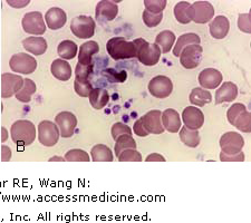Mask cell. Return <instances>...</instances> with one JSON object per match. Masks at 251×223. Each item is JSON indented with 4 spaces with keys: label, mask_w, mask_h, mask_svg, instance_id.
<instances>
[{
    "label": "cell",
    "mask_w": 251,
    "mask_h": 223,
    "mask_svg": "<svg viewBox=\"0 0 251 223\" xmlns=\"http://www.w3.org/2000/svg\"><path fill=\"white\" fill-rule=\"evenodd\" d=\"M106 50L114 60L131 59L137 55V47L134 42H128L124 37L111 38L106 44Z\"/></svg>",
    "instance_id": "1"
},
{
    "label": "cell",
    "mask_w": 251,
    "mask_h": 223,
    "mask_svg": "<svg viewBox=\"0 0 251 223\" xmlns=\"http://www.w3.org/2000/svg\"><path fill=\"white\" fill-rule=\"evenodd\" d=\"M10 135L15 144L22 145V147H28V145L34 143L36 139V126L30 121H16L11 125Z\"/></svg>",
    "instance_id": "2"
},
{
    "label": "cell",
    "mask_w": 251,
    "mask_h": 223,
    "mask_svg": "<svg viewBox=\"0 0 251 223\" xmlns=\"http://www.w3.org/2000/svg\"><path fill=\"white\" fill-rule=\"evenodd\" d=\"M137 47L136 58H139L140 63L145 66H155L160 62L161 50L156 44H150L143 38H137L134 40Z\"/></svg>",
    "instance_id": "3"
},
{
    "label": "cell",
    "mask_w": 251,
    "mask_h": 223,
    "mask_svg": "<svg viewBox=\"0 0 251 223\" xmlns=\"http://www.w3.org/2000/svg\"><path fill=\"white\" fill-rule=\"evenodd\" d=\"M96 24L91 16H77L73 18L71 30L79 39H90L95 34Z\"/></svg>",
    "instance_id": "4"
},
{
    "label": "cell",
    "mask_w": 251,
    "mask_h": 223,
    "mask_svg": "<svg viewBox=\"0 0 251 223\" xmlns=\"http://www.w3.org/2000/svg\"><path fill=\"white\" fill-rule=\"evenodd\" d=\"M189 17L196 24H206L214 17V7L209 1H196L189 7Z\"/></svg>",
    "instance_id": "5"
},
{
    "label": "cell",
    "mask_w": 251,
    "mask_h": 223,
    "mask_svg": "<svg viewBox=\"0 0 251 223\" xmlns=\"http://www.w3.org/2000/svg\"><path fill=\"white\" fill-rule=\"evenodd\" d=\"M9 66L11 71L18 74L29 75L32 74L37 68V60L32 56L25 54V52H18L10 58Z\"/></svg>",
    "instance_id": "6"
},
{
    "label": "cell",
    "mask_w": 251,
    "mask_h": 223,
    "mask_svg": "<svg viewBox=\"0 0 251 223\" xmlns=\"http://www.w3.org/2000/svg\"><path fill=\"white\" fill-rule=\"evenodd\" d=\"M38 140L40 144L46 148H51L57 144L59 140V129L56 123L51 121H42L38 124Z\"/></svg>",
    "instance_id": "7"
},
{
    "label": "cell",
    "mask_w": 251,
    "mask_h": 223,
    "mask_svg": "<svg viewBox=\"0 0 251 223\" xmlns=\"http://www.w3.org/2000/svg\"><path fill=\"white\" fill-rule=\"evenodd\" d=\"M244 147V137L237 132H226L220 139L221 152L226 154V155H234V154L240 153Z\"/></svg>",
    "instance_id": "8"
},
{
    "label": "cell",
    "mask_w": 251,
    "mask_h": 223,
    "mask_svg": "<svg viewBox=\"0 0 251 223\" xmlns=\"http://www.w3.org/2000/svg\"><path fill=\"white\" fill-rule=\"evenodd\" d=\"M202 56H203V48L200 45H189V46L183 48L179 58L181 65L184 68L194 70L202 62Z\"/></svg>",
    "instance_id": "9"
},
{
    "label": "cell",
    "mask_w": 251,
    "mask_h": 223,
    "mask_svg": "<svg viewBox=\"0 0 251 223\" xmlns=\"http://www.w3.org/2000/svg\"><path fill=\"white\" fill-rule=\"evenodd\" d=\"M23 28L28 34L35 36H42L45 34L46 25L43 14L39 11H30L27 13L23 18Z\"/></svg>",
    "instance_id": "10"
},
{
    "label": "cell",
    "mask_w": 251,
    "mask_h": 223,
    "mask_svg": "<svg viewBox=\"0 0 251 223\" xmlns=\"http://www.w3.org/2000/svg\"><path fill=\"white\" fill-rule=\"evenodd\" d=\"M149 92L156 99H167L173 92L172 80L167 76H155L150 80Z\"/></svg>",
    "instance_id": "11"
},
{
    "label": "cell",
    "mask_w": 251,
    "mask_h": 223,
    "mask_svg": "<svg viewBox=\"0 0 251 223\" xmlns=\"http://www.w3.org/2000/svg\"><path fill=\"white\" fill-rule=\"evenodd\" d=\"M55 123L58 126L59 134L63 139H68L74 135L77 126V119L71 112H60L55 117Z\"/></svg>",
    "instance_id": "12"
},
{
    "label": "cell",
    "mask_w": 251,
    "mask_h": 223,
    "mask_svg": "<svg viewBox=\"0 0 251 223\" xmlns=\"http://www.w3.org/2000/svg\"><path fill=\"white\" fill-rule=\"evenodd\" d=\"M23 85L24 78L22 76L5 73L1 76V97L2 99H10L22 89Z\"/></svg>",
    "instance_id": "13"
},
{
    "label": "cell",
    "mask_w": 251,
    "mask_h": 223,
    "mask_svg": "<svg viewBox=\"0 0 251 223\" xmlns=\"http://www.w3.org/2000/svg\"><path fill=\"white\" fill-rule=\"evenodd\" d=\"M182 121H183L185 127L196 131V129H200L203 126L204 115L201 109L198 107L188 106L182 113Z\"/></svg>",
    "instance_id": "14"
},
{
    "label": "cell",
    "mask_w": 251,
    "mask_h": 223,
    "mask_svg": "<svg viewBox=\"0 0 251 223\" xmlns=\"http://www.w3.org/2000/svg\"><path fill=\"white\" fill-rule=\"evenodd\" d=\"M161 115V111L153 109V111L148 112L147 114L141 117L142 124L149 134H162L165 131L163 125H162Z\"/></svg>",
    "instance_id": "15"
},
{
    "label": "cell",
    "mask_w": 251,
    "mask_h": 223,
    "mask_svg": "<svg viewBox=\"0 0 251 223\" xmlns=\"http://www.w3.org/2000/svg\"><path fill=\"white\" fill-rule=\"evenodd\" d=\"M119 14V6L115 1H110V0H102L96 5L95 15L96 18L100 20H105V22H112L116 18Z\"/></svg>",
    "instance_id": "16"
},
{
    "label": "cell",
    "mask_w": 251,
    "mask_h": 223,
    "mask_svg": "<svg viewBox=\"0 0 251 223\" xmlns=\"http://www.w3.org/2000/svg\"><path fill=\"white\" fill-rule=\"evenodd\" d=\"M199 83L204 89H214L222 84V74L214 68H205L199 74Z\"/></svg>",
    "instance_id": "17"
},
{
    "label": "cell",
    "mask_w": 251,
    "mask_h": 223,
    "mask_svg": "<svg viewBox=\"0 0 251 223\" xmlns=\"http://www.w3.org/2000/svg\"><path fill=\"white\" fill-rule=\"evenodd\" d=\"M45 20L47 26L50 28L51 30H58L66 25L67 22V15L62 8L52 7L45 15Z\"/></svg>",
    "instance_id": "18"
},
{
    "label": "cell",
    "mask_w": 251,
    "mask_h": 223,
    "mask_svg": "<svg viewBox=\"0 0 251 223\" xmlns=\"http://www.w3.org/2000/svg\"><path fill=\"white\" fill-rule=\"evenodd\" d=\"M161 121L165 131H168L170 133H179L182 125V121L179 113H177L176 109H165L161 115Z\"/></svg>",
    "instance_id": "19"
},
{
    "label": "cell",
    "mask_w": 251,
    "mask_h": 223,
    "mask_svg": "<svg viewBox=\"0 0 251 223\" xmlns=\"http://www.w3.org/2000/svg\"><path fill=\"white\" fill-rule=\"evenodd\" d=\"M238 96V87L232 82H225L216 92V104L231 103Z\"/></svg>",
    "instance_id": "20"
},
{
    "label": "cell",
    "mask_w": 251,
    "mask_h": 223,
    "mask_svg": "<svg viewBox=\"0 0 251 223\" xmlns=\"http://www.w3.org/2000/svg\"><path fill=\"white\" fill-rule=\"evenodd\" d=\"M210 34L214 39H224L230 30V22L226 16H217L209 26Z\"/></svg>",
    "instance_id": "21"
},
{
    "label": "cell",
    "mask_w": 251,
    "mask_h": 223,
    "mask_svg": "<svg viewBox=\"0 0 251 223\" xmlns=\"http://www.w3.org/2000/svg\"><path fill=\"white\" fill-rule=\"evenodd\" d=\"M23 46L30 54L40 56L45 54L47 50V42L45 38L37 37V36H31L23 40Z\"/></svg>",
    "instance_id": "22"
},
{
    "label": "cell",
    "mask_w": 251,
    "mask_h": 223,
    "mask_svg": "<svg viewBox=\"0 0 251 223\" xmlns=\"http://www.w3.org/2000/svg\"><path fill=\"white\" fill-rule=\"evenodd\" d=\"M50 72L55 78L62 80V82H66L72 77L71 65L64 59H55L51 63Z\"/></svg>",
    "instance_id": "23"
},
{
    "label": "cell",
    "mask_w": 251,
    "mask_h": 223,
    "mask_svg": "<svg viewBox=\"0 0 251 223\" xmlns=\"http://www.w3.org/2000/svg\"><path fill=\"white\" fill-rule=\"evenodd\" d=\"M100 51V46L96 42H86L80 45L79 54H78V63L82 65H91L93 64V56Z\"/></svg>",
    "instance_id": "24"
},
{
    "label": "cell",
    "mask_w": 251,
    "mask_h": 223,
    "mask_svg": "<svg viewBox=\"0 0 251 223\" xmlns=\"http://www.w3.org/2000/svg\"><path fill=\"white\" fill-rule=\"evenodd\" d=\"M201 43V38L199 35L193 34V32H188V34H184L179 37V39L176 40V46L173 48V55L179 57L181 51L183 50V48H185L189 45H200Z\"/></svg>",
    "instance_id": "25"
},
{
    "label": "cell",
    "mask_w": 251,
    "mask_h": 223,
    "mask_svg": "<svg viewBox=\"0 0 251 223\" xmlns=\"http://www.w3.org/2000/svg\"><path fill=\"white\" fill-rule=\"evenodd\" d=\"M176 42V37L174 32L171 30H163L161 31L155 38V44L160 47L161 52L167 54L172 50L174 43Z\"/></svg>",
    "instance_id": "26"
},
{
    "label": "cell",
    "mask_w": 251,
    "mask_h": 223,
    "mask_svg": "<svg viewBox=\"0 0 251 223\" xmlns=\"http://www.w3.org/2000/svg\"><path fill=\"white\" fill-rule=\"evenodd\" d=\"M88 99H90V103L93 108L102 109L106 106L108 100H110V95H108L106 89L93 88Z\"/></svg>",
    "instance_id": "27"
},
{
    "label": "cell",
    "mask_w": 251,
    "mask_h": 223,
    "mask_svg": "<svg viewBox=\"0 0 251 223\" xmlns=\"http://www.w3.org/2000/svg\"><path fill=\"white\" fill-rule=\"evenodd\" d=\"M212 102V95L209 91L204 88L197 87L193 88L191 94H190V103L196 105V106L203 107L205 104Z\"/></svg>",
    "instance_id": "28"
},
{
    "label": "cell",
    "mask_w": 251,
    "mask_h": 223,
    "mask_svg": "<svg viewBox=\"0 0 251 223\" xmlns=\"http://www.w3.org/2000/svg\"><path fill=\"white\" fill-rule=\"evenodd\" d=\"M179 135H180V140L183 144L187 145L188 148H197L199 147L200 144V133L198 129L196 131H192V129H189L185 126L181 127L179 131Z\"/></svg>",
    "instance_id": "29"
},
{
    "label": "cell",
    "mask_w": 251,
    "mask_h": 223,
    "mask_svg": "<svg viewBox=\"0 0 251 223\" xmlns=\"http://www.w3.org/2000/svg\"><path fill=\"white\" fill-rule=\"evenodd\" d=\"M36 91H37V87H36V84L34 80L29 78L24 79V85L20 91L16 94V99H17L20 103H29L31 100L32 95L35 94Z\"/></svg>",
    "instance_id": "30"
},
{
    "label": "cell",
    "mask_w": 251,
    "mask_h": 223,
    "mask_svg": "<svg viewBox=\"0 0 251 223\" xmlns=\"http://www.w3.org/2000/svg\"><path fill=\"white\" fill-rule=\"evenodd\" d=\"M92 160L94 162H112L114 160L111 149L104 144H97L91 151Z\"/></svg>",
    "instance_id": "31"
},
{
    "label": "cell",
    "mask_w": 251,
    "mask_h": 223,
    "mask_svg": "<svg viewBox=\"0 0 251 223\" xmlns=\"http://www.w3.org/2000/svg\"><path fill=\"white\" fill-rule=\"evenodd\" d=\"M78 50V46L72 40H63L58 45L57 52L62 59H73L76 57Z\"/></svg>",
    "instance_id": "32"
},
{
    "label": "cell",
    "mask_w": 251,
    "mask_h": 223,
    "mask_svg": "<svg viewBox=\"0 0 251 223\" xmlns=\"http://www.w3.org/2000/svg\"><path fill=\"white\" fill-rule=\"evenodd\" d=\"M191 3L188 1H180L174 6V17L182 25H187L191 23V19L189 17V7Z\"/></svg>",
    "instance_id": "33"
},
{
    "label": "cell",
    "mask_w": 251,
    "mask_h": 223,
    "mask_svg": "<svg viewBox=\"0 0 251 223\" xmlns=\"http://www.w3.org/2000/svg\"><path fill=\"white\" fill-rule=\"evenodd\" d=\"M136 149V142L133 139V136L131 135H121L120 137H117V140L115 141V147H114V151L116 156H119L121 153L125 149Z\"/></svg>",
    "instance_id": "34"
},
{
    "label": "cell",
    "mask_w": 251,
    "mask_h": 223,
    "mask_svg": "<svg viewBox=\"0 0 251 223\" xmlns=\"http://www.w3.org/2000/svg\"><path fill=\"white\" fill-rule=\"evenodd\" d=\"M232 126L236 127L239 131L244 133H250L251 132V114L246 109L245 112H242L240 115H239Z\"/></svg>",
    "instance_id": "35"
},
{
    "label": "cell",
    "mask_w": 251,
    "mask_h": 223,
    "mask_svg": "<svg viewBox=\"0 0 251 223\" xmlns=\"http://www.w3.org/2000/svg\"><path fill=\"white\" fill-rule=\"evenodd\" d=\"M93 68L94 65H82L77 63L75 68V79L79 80V82H88L90 75L93 73Z\"/></svg>",
    "instance_id": "36"
},
{
    "label": "cell",
    "mask_w": 251,
    "mask_h": 223,
    "mask_svg": "<svg viewBox=\"0 0 251 223\" xmlns=\"http://www.w3.org/2000/svg\"><path fill=\"white\" fill-rule=\"evenodd\" d=\"M167 5V0H144L145 10L151 14H162Z\"/></svg>",
    "instance_id": "37"
},
{
    "label": "cell",
    "mask_w": 251,
    "mask_h": 223,
    "mask_svg": "<svg viewBox=\"0 0 251 223\" xmlns=\"http://www.w3.org/2000/svg\"><path fill=\"white\" fill-rule=\"evenodd\" d=\"M65 160L68 162H90L91 157L88 155L87 152L83 151V149H71L66 154H65Z\"/></svg>",
    "instance_id": "38"
},
{
    "label": "cell",
    "mask_w": 251,
    "mask_h": 223,
    "mask_svg": "<svg viewBox=\"0 0 251 223\" xmlns=\"http://www.w3.org/2000/svg\"><path fill=\"white\" fill-rule=\"evenodd\" d=\"M105 77L112 83H123L127 78L126 72L124 71H116L114 68H107L103 72Z\"/></svg>",
    "instance_id": "39"
},
{
    "label": "cell",
    "mask_w": 251,
    "mask_h": 223,
    "mask_svg": "<svg viewBox=\"0 0 251 223\" xmlns=\"http://www.w3.org/2000/svg\"><path fill=\"white\" fill-rule=\"evenodd\" d=\"M142 18H143V23L145 24V26L154 28L161 24L162 19H163V14H151L149 11L144 10L143 14H142Z\"/></svg>",
    "instance_id": "40"
},
{
    "label": "cell",
    "mask_w": 251,
    "mask_h": 223,
    "mask_svg": "<svg viewBox=\"0 0 251 223\" xmlns=\"http://www.w3.org/2000/svg\"><path fill=\"white\" fill-rule=\"evenodd\" d=\"M74 88L76 94L80 97H88L93 91V85L88 80V82H79V80H76L74 82Z\"/></svg>",
    "instance_id": "41"
},
{
    "label": "cell",
    "mask_w": 251,
    "mask_h": 223,
    "mask_svg": "<svg viewBox=\"0 0 251 223\" xmlns=\"http://www.w3.org/2000/svg\"><path fill=\"white\" fill-rule=\"evenodd\" d=\"M125 134H126V135L133 136L132 128L127 126V125L119 122V123H115L112 126V136L113 139H114V141L117 140V137H120L121 135H125Z\"/></svg>",
    "instance_id": "42"
},
{
    "label": "cell",
    "mask_w": 251,
    "mask_h": 223,
    "mask_svg": "<svg viewBox=\"0 0 251 223\" xmlns=\"http://www.w3.org/2000/svg\"><path fill=\"white\" fill-rule=\"evenodd\" d=\"M119 161L120 162H141L142 161V155L140 152H137L136 149H125L119 155Z\"/></svg>",
    "instance_id": "43"
},
{
    "label": "cell",
    "mask_w": 251,
    "mask_h": 223,
    "mask_svg": "<svg viewBox=\"0 0 251 223\" xmlns=\"http://www.w3.org/2000/svg\"><path fill=\"white\" fill-rule=\"evenodd\" d=\"M246 109L247 108H246V106H245L244 104H241V103L233 104L232 106L228 109V112H226V117H228L229 123L231 124V125H233L234 121H236L237 117L240 115L242 112H245Z\"/></svg>",
    "instance_id": "44"
},
{
    "label": "cell",
    "mask_w": 251,
    "mask_h": 223,
    "mask_svg": "<svg viewBox=\"0 0 251 223\" xmlns=\"http://www.w3.org/2000/svg\"><path fill=\"white\" fill-rule=\"evenodd\" d=\"M238 28L246 34H251V14H240L238 18Z\"/></svg>",
    "instance_id": "45"
},
{
    "label": "cell",
    "mask_w": 251,
    "mask_h": 223,
    "mask_svg": "<svg viewBox=\"0 0 251 223\" xmlns=\"http://www.w3.org/2000/svg\"><path fill=\"white\" fill-rule=\"evenodd\" d=\"M220 161L222 162H244L245 161V153L240 152L234 155H226L225 153H220Z\"/></svg>",
    "instance_id": "46"
},
{
    "label": "cell",
    "mask_w": 251,
    "mask_h": 223,
    "mask_svg": "<svg viewBox=\"0 0 251 223\" xmlns=\"http://www.w3.org/2000/svg\"><path fill=\"white\" fill-rule=\"evenodd\" d=\"M132 131H134V134H136V135L140 136V137H145V136L149 135V132L144 128L143 124H142L141 119H139V120L135 122L134 126H133Z\"/></svg>",
    "instance_id": "47"
},
{
    "label": "cell",
    "mask_w": 251,
    "mask_h": 223,
    "mask_svg": "<svg viewBox=\"0 0 251 223\" xmlns=\"http://www.w3.org/2000/svg\"><path fill=\"white\" fill-rule=\"evenodd\" d=\"M11 159V149L7 145H2L1 147V161L8 162Z\"/></svg>",
    "instance_id": "48"
},
{
    "label": "cell",
    "mask_w": 251,
    "mask_h": 223,
    "mask_svg": "<svg viewBox=\"0 0 251 223\" xmlns=\"http://www.w3.org/2000/svg\"><path fill=\"white\" fill-rule=\"evenodd\" d=\"M147 162H165V157L159 153H152L145 159Z\"/></svg>",
    "instance_id": "49"
},
{
    "label": "cell",
    "mask_w": 251,
    "mask_h": 223,
    "mask_svg": "<svg viewBox=\"0 0 251 223\" xmlns=\"http://www.w3.org/2000/svg\"><path fill=\"white\" fill-rule=\"evenodd\" d=\"M7 3L10 7H14V8H24V7L29 5L30 1L29 0H24V1H14V0H8Z\"/></svg>",
    "instance_id": "50"
},
{
    "label": "cell",
    "mask_w": 251,
    "mask_h": 223,
    "mask_svg": "<svg viewBox=\"0 0 251 223\" xmlns=\"http://www.w3.org/2000/svg\"><path fill=\"white\" fill-rule=\"evenodd\" d=\"M8 140V132L6 127L1 128V142H6Z\"/></svg>",
    "instance_id": "51"
},
{
    "label": "cell",
    "mask_w": 251,
    "mask_h": 223,
    "mask_svg": "<svg viewBox=\"0 0 251 223\" xmlns=\"http://www.w3.org/2000/svg\"><path fill=\"white\" fill-rule=\"evenodd\" d=\"M54 161H60V162H65V157H57V156H54V157H50V162H54Z\"/></svg>",
    "instance_id": "52"
}]
</instances>
